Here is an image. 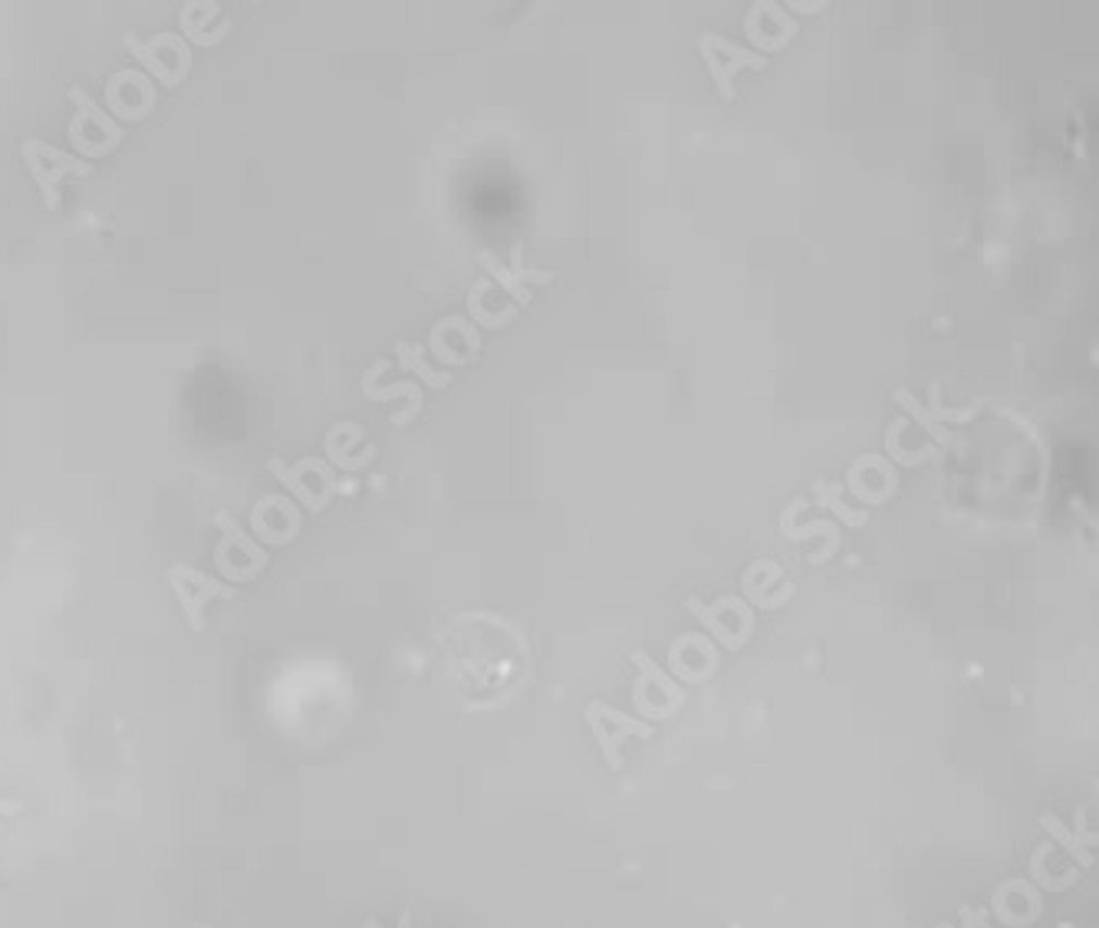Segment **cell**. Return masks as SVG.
<instances>
[{"label":"cell","mask_w":1099,"mask_h":928,"mask_svg":"<svg viewBox=\"0 0 1099 928\" xmlns=\"http://www.w3.org/2000/svg\"><path fill=\"white\" fill-rule=\"evenodd\" d=\"M478 261H481V267L517 300V303H530V290L523 287V284H550V280H554L557 274L554 270H527L523 267V248L520 244H514V254H510V267H504L494 254H487V251H481L478 254Z\"/></svg>","instance_id":"obj_5"},{"label":"cell","mask_w":1099,"mask_h":928,"mask_svg":"<svg viewBox=\"0 0 1099 928\" xmlns=\"http://www.w3.org/2000/svg\"><path fill=\"white\" fill-rule=\"evenodd\" d=\"M813 497L820 501V507H830V510H836L849 527H856V523H862L866 520V510H849L843 501H840V484H826V481H817L813 484Z\"/></svg>","instance_id":"obj_11"},{"label":"cell","mask_w":1099,"mask_h":928,"mask_svg":"<svg viewBox=\"0 0 1099 928\" xmlns=\"http://www.w3.org/2000/svg\"><path fill=\"white\" fill-rule=\"evenodd\" d=\"M267 468H270V474H274L277 481H283V487H287L293 497H300V504L310 507V510H323V507H329V501H333L336 491H339L336 471H333V465L323 461V458H300L297 465H287L283 458H270Z\"/></svg>","instance_id":"obj_2"},{"label":"cell","mask_w":1099,"mask_h":928,"mask_svg":"<svg viewBox=\"0 0 1099 928\" xmlns=\"http://www.w3.org/2000/svg\"><path fill=\"white\" fill-rule=\"evenodd\" d=\"M21 155H24V161H27L34 181H37V189H40L47 208L60 205V181L63 178H70V174H80V178L93 174L89 161H83V158H76V155H70V152L44 142V138H27L21 145Z\"/></svg>","instance_id":"obj_1"},{"label":"cell","mask_w":1099,"mask_h":928,"mask_svg":"<svg viewBox=\"0 0 1099 928\" xmlns=\"http://www.w3.org/2000/svg\"><path fill=\"white\" fill-rule=\"evenodd\" d=\"M895 399H898V402H902V406H905V409H908V412H911L915 419H922V425H926V429H929V432H932L935 438L949 442V432H945V429H939L935 415H929V412H926V409H922L919 402H915V399H911V396H908L905 389H898V393H895Z\"/></svg>","instance_id":"obj_12"},{"label":"cell","mask_w":1099,"mask_h":928,"mask_svg":"<svg viewBox=\"0 0 1099 928\" xmlns=\"http://www.w3.org/2000/svg\"><path fill=\"white\" fill-rule=\"evenodd\" d=\"M67 99L76 106V116L70 122V138L86 152V155H109L122 142V125L83 89H70Z\"/></svg>","instance_id":"obj_4"},{"label":"cell","mask_w":1099,"mask_h":928,"mask_svg":"<svg viewBox=\"0 0 1099 928\" xmlns=\"http://www.w3.org/2000/svg\"><path fill=\"white\" fill-rule=\"evenodd\" d=\"M174 34H155L152 40H138V37H125L122 40V47L161 83V86H168V89H174V86H181V80H185V76H181L178 70H171L168 67V60H165V50H171L174 47Z\"/></svg>","instance_id":"obj_6"},{"label":"cell","mask_w":1099,"mask_h":928,"mask_svg":"<svg viewBox=\"0 0 1099 928\" xmlns=\"http://www.w3.org/2000/svg\"><path fill=\"white\" fill-rule=\"evenodd\" d=\"M365 435H362V429H355L352 422H346V442H342V429L339 425H333L329 432H326V442H323V448H326V458H329V465H336V468H342V471H359V468H365V465H370L373 461V448H365V455H349V448L352 445H359Z\"/></svg>","instance_id":"obj_8"},{"label":"cell","mask_w":1099,"mask_h":928,"mask_svg":"<svg viewBox=\"0 0 1099 928\" xmlns=\"http://www.w3.org/2000/svg\"><path fill=\"white\" fill-rule=\"evenodd\" d=\"M781 527H784V533H787V537H794V540H804V537L826 533V537L836 543V527H833V523H823V520H820V523H810V527H790L787 520H781Z\"/></svg>","instance_id":"obj_13"},{"label":"cell","mask_w":1099,"mask_h":928,"mask_svg":"<svg viewBox=\"0 0 1099 928\" xmlns=\"http://www.w3.org/2000/svg\"><path fill=\"white\" fill-rule=\"evenodd\" d=\"M362 389H365V396H370L373 402L409 399V409L392 415V425H396V429L409 425V422H412V419L422 412V402H425V396H422L419 383H396V386H386V389H379V386H376V373H373V369H370V373H365V379H362Z\"/></svg>","instance_id":"obj_7"},{"label":"cell","mask_w":1099,"mask_h":928,"mask_svg":"<svg viewBox=\"0 0 1099 928\" xmlns=\"http://www.w3.org/2000/svg\"><path fill=\"white\" fill-rule=\"evenodd\" d=\"M396 355H399V365L406 369V373H419V379L428 386V389H448L451 386V376L442 373V369L428 365L425 355H422V346H412L406 339L396 342Z\"/></svg>","instance_id":"obj_9"},{"label":"cell","mask_w":1099,"mask_h":928,"mask_svg":"<svg viewBox=\"0 0 1099 928\" xmlns=\"http://www.w3.org/2000/svg\"><path fill=\"white\" fill-rule=\"evenodd\" d=\"M484 290H487V280H478V284H474V290H471V297H468V313H471V323H481V326H491V329H497V326L510 323V320L517 316V310H514V306H507L504 313H491V310L481 303Z\"/></svg>","instance_id":"obj_10"},{"label":"cell","mask_w":1099,"mask_h":928,"mask_svg":"<svg viewBox=\"0 0 1099 928\" xmlns=\"http://www.w3.org/2000/svg\"><path fill=\"white\" fill-rule=\"evenodd\" d=\"M698 50H701L704 67H708V73H711V80H714V86H717V93H721L724 103H735V96H738L735 93V73L738 70H758V73L768 70L764 53L738 47V44H730V40H724L717 34H701L698 37Z\"/></svg>","instance_id":"obj_3"}]
</instances>
